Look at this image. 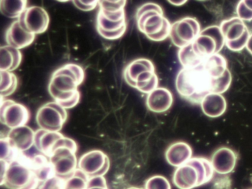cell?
Masks as SVG:
<instances>
[{
    "instance_id": "obj_19",
    "label": "cell",
    "mask_w": 252,
    "mask_h": 189,
    "mask_svg": "<svg viewBox=\"0 0 252 189\" xmlns=\"http://www.w3.org/2000/svg\"><path fill=\"white\" fill-rule=\"evenodd\" d=\"M165 158L169 165L178 168L192 158V149L186 142H175L166 149Z\"/></svg>"
},
{
    "instance_id": "obj_5",
    "label": "cell",
    "mask_w": 252,
    "mask_h": 189,
    "mask_svg": "<svg viewBox=\"0 0 252 189\" xmlns=\"http://www.w3.org/2000/svg\"><path fill=\"white\" fill-rule=\"evenodd\" d=\"M20 153L14 160L8 163L2 186L8 189H26L36 177L32 168L31 158Z\"/></svg>"
},
{
    "instance_id": "obj_26",
    "label": "cell",
    "mask_w": 252,
    "mask_h": 189,
    "mask_svg": "<svg viewBox=\"0 0 252 189\" xmlns=\"http://www.w3.org/2000/svg\"><path fill=\"white\" fill-rule=\"evenodd\" d=\"M178 59L183 68H194L200 66L204 60L200 59L193 50L191 44L179 49Z\"/></svg>"
},
{
    "instance_id": "obj_35",
    "label": "cell",
    "mask_w": 252,
    "mask_h": 189,
    "mask_svg": "<svg viewBox=\"0 0 252 189\" xmlns=\"http://www.w3.org/2000/svg\"><path fill=\"white\" fill-rule=\"evenodd\" d=\"M76 8L82 10V11H91L95 9L97 6H98L99 1H79V0H75L72 1Z\"/></svg>"
},
{
    "instance_id": "obj_38",
    "label": "cell",
    "mask_w": 252,
    "mask_h": 189,
    "mask_svg": "<svg viewBox=\"0 0 252 189\" xmlns=\"http://www.w3.org/2000/svg\"><path fill=\"white\" fill-rule=\"evenodd\" d=\"M126 189H141V188H138V187H129L127 188Z\"/></svg>"
},
{
    "instance_id": "obj_17",
    "label": "cell",
    "mask_w": 252,
    "mask_h": 189,
    "mask_svg": "<svg viewBox=\"0 0 252 189\" xmlns=\"http://www.w3.org/2000/svg\"><path fill=\"white\" fill-rule=\"evenodd\" d=\"M6 137L20 153L27 152L34 146L35 131L28 126L10 129Z\"/></svg>"
},
{
    "instance_id": "obj_32",
    "label": "cell",
    "mask_w": 252,
    "mask_h": 189,
    "mask_svg": "<svg viewBox=\"0 0 252 189\" xmlns=\"http://www.w3.org/2000/svg\"><path fill=\"white\" fill-rule=\"evenodd\" d=\"M237 17L243 22H249L252 20V0H242L237 4Z\"/></svg>"
},
{
    "instance_id": "obj_34",
    "label": "cell",
    "mask_w": 252,
    "mask_h": 189,
    "mask_svg": "<svg viewBox=\"0 0 252 189\" xmlns=\"http://www.w3.org/2000/svg\"><path fill=\"white\" fill-rule=\"evenodd\" d=\"M87 189H109L104 176H94L89 177Z\"/></svg>"
},
{
    "instance_id": "obj_7",
    "label": "cell",
    "mask_w": 252,
    "mask_h": 189,
    "mask_svg": "<svg viewBox=\"0 0 252 189\" xmlns=\"http://www.w3.org/2000/svg\"><path fill=\"white\" fill-rule=\"evenodd\" d=\"M225 45L231 51L240 52L246 47L250 31L245 22L237 16L225 19L220 25Z\"/></svg>"
},
{
    "instance_id": "obj_31",
    "label": "cell",
    "mask_w": 252,
    "mask_h": 189,
    "mask_svg": "<svg viewBox=\"0 0 252 189\" xmlns=\"http://www.w3.org/2000/svg\"><path fill=\"white\" fill-rule=\"evenodd\" d=\"M144 189H172L167 178L161 175H155L147 179Z\"/></svg>"
},
{
    "instance_id": "obj_30",
    "label": "cell",
    "mask_w": 252,
    "mask_h": 189,
    "mask_svg": "<svg viewBox=\"0 0 252 189\" xmlns=\"http://www.w3.org/2000/svg\"><path fill=\"white\" fill-rule=\"evenodd\" d=\"M126 4V1L125 0H120V1H102L101 0L98 2V7H99V10L103 13L113 14V13L124 11Z\"/></svg>"
},
{
    "instance_id": "obj_21",
    "label": "cell",
    "mask_w": 252,
    "mask_h": 189,
    "mask_svg": "<svg viewBox=\"0 0 252 189\" xmlns=\"http://www.w3.org/2000/svg\"><path fill=\"white\" fill-rule=\"evenodd\" d=\"M63 136L59 131H49L39 128L35 131L34 146L41 154L49 158L56 143Z\"/></svg>"
},
{
    "instance_id": "obj_13",
    "label": "cell",
    "mask_w": 252,
    "mask_h": 189,
    "mask_svg": "<svg viewBox=\"0 0 252 189\" xmlns=\"http://www.w3.org/2000/svg\"><path fill=\"white\" fill-rule=\"evenodd\" d=\"M18 20L26 31L36 35L45 32L50 24L48 12L39 6L28 7Z\"/></svg>"
},
{
    "instance_id": "obj_18",
    "label": "cell",
    "mask_w": 252,
    "mask_h": 189,
    "mask_svg": "<svg viewBox=\"0 0 252 189\" xmlns=\"http://www.w3.org/2000/svg\"><path fill=\"white\" fill-rule=\"evenodd\" d=\"M96 29L99 35L106 39H119L126 32V20L113 22L104 17L98 11L96 17Z\"/></svg>"
},
{
    "instance_id": "obj_15",
    "label": "cell",
    "mask_w": 252,
    "mask_h": 189,
    "mask_svg": "<svg viewBox=\"0 0 252 189\" xmlns=\"http://www.w3.org/2000/svg\"><path fill=\"white\" fill-rule=\"evenodd\" d=\"M36 35L26 31L20 21H14L7 29L5 32V41L7 45L21 50L30 46L34 41Z\"/></svg>"
},
{
    "instance_id": "obj_20",
    "label": "cell",
    "mask_w": 252,
    "mask_h": 189,
    "mask_svg": "<svg viewBox=\"0 0 252 189\" xmlns=\"http://www.w3.org/2000/svg\"><path fill=\"white\" fill-rule=\"evenodd\" d=\"M200 106L206 116L217 118L225 113L227 109V101L222 94L209 93L203 97Z\"/></svg>"
},
{
    "instance_id": "obj_22",
    "label": "cell",
    "mask_w": 252,
    "mask_h": 189,
    "mask_svg": "<svg viewBox=\"0 0 252 189\" xmlns=\"http://www.w3.org/2000/svg\"><path fill=\"white\" fill-rule=\"evenodd\" d=\"M23 54L18 49L9 45L0 47V71L11 72L21 64Z\"/></svg>"
},
{
    "instance_id": "obj_27",
    "label": "cell",
    "mask_w": 252,
    "mask_h": 189,
    "mask_svg": "<svg viewBox=\"0 0 252 189\" xmlns=\"http://www.w3.org/2000/svg\"><path fill=\"white\" fill-rule=\"evenodd\" d=\"M1 83L0 94L1 97H6L12 94L18 87V78L15 74L7 71H0Z\"/></svg>"
},
{
    "instance_id": "obj_23",
    "label": "cell",
    "mask_w": 252,
    "mask_h": 189,
    "mask_svg": "<svg viewBox=\"0 0 252 189\" xmlns=\"http://www.w3.org/2000/svg\"><path fill=\"white\" fill-rule=\"evenodd\" d=\"M148 70H156L153 62L147 59H138L132 61L124 70V78L128 85L133 88L135 80L142 72Z\"/></svg>"
},
{
    "instance_id": "obj_10",
    "label": "cell",
    "mask_w": 252,
    "mask_h": 189,
    "mask_svg": "<svg viewBox=\"0 0 252 189\" xmlns=\"http://www.w3.org/2000/svg\"><path fill=\"white\" fill-rule=\"evenodd\" d=\"M30 118V112L26 106L1 97L0 121L10 129L27 126Z\"/></svg>"
},
{
    "instance_id": "obj_39",
    "label": "cell",
    "mask_w": 252,
    "mask_h": 189,
    "mask_svg": "<svg viewBox=\"0 0 252 189\" xmlns=\"http://www.w3.org/2000/svg\"></svg>"
},
{
    "instance_id": "obj_16",
    "label": "cell",
    "mask_w": 252,
    "mask_h": 189,
    "mask_svg": "<svg viewBox=\"0 0 252 189\" xmlns=\"http://www.w3.org/2000/svg\"><path fill=\"white\" fill-rule=\"evenodd\" d=\"M173 94L164 87H158L147 94L146 105L150 112L163 113L167 112L173 104Z\"/></svg>"
},
{
    "instance_id": "obj_37",
    "label": "cell",
    "mask_w": 252,
    "mask_h": 189,
    "mask_svg": "<svg viewBox=\"0 0 252 189\" xmlns=\"http://www.w3.org/2000/svg\"><path fill=\"white\" fill-rule=\"evenodd\" d=\"M246 48L252 55V33H251L249 41H248L247 44H246Z\"/></svg>"
},
{
    "instance_id": "obj_4",
    "label": "cell",
    "mask_w": 252,
    "mask_h": 189,
    "mask_svg": "<svg viewBox=\"0 0 252 189\" xmlns=\"http://www.w3.org/2000/svg\"><path fill=\"white\" fill-rule=\"evenodd\" d=\"M83 68L76 63H67L53 73L48 84L51 97L60 94L73 93L85 80Z\"/></svg>"
},
{
    "instance_id": "obj_29",
    "label": "cell",
    "mask_w": 252,
    "mask_h": 189,
    "mask_svg": "<svg viewBox=\"0 0 252 189\" xmlns=\"http://www.w3.org/2000/svg\"><path fill=\"white\" fill-rule=\"evenodd\" d=\"M0 145H1V153H0V159L6 161L8 163L15 159L20 155V152H17L12 145L10 143L8 137H1L0 139Z\"/></svg>"
},
{
    "instance_id": "obj_2",
    "label": "cell",
    "mask_w": 252,
    "mask_h": 189,
    "mask_svg": "<svg viewBox=\"0 0 252 189\" xmlns=\"http://www.w3.org/2000/svg\"><path fill=\"white\" fill-rule=\"evenodd\" d=\"M138 30L153 41H163L170 35V23L163 15L159 4L148 2L138 7L136 11Z\"/></svg>"
},
{
    "instance_id": "obj_33",
    "label": "cell",
    "mask_w": 252,
    "mask_h": 189,
    "mask_svg": "<svg viewBox=\"0 0 252 189\" xmlns=\"http://www.w3.org/2000/svg\"><path fill=\"white\" fill-rule=\"evenodd\" d=\"M65 180L57 175L52 176L39 185L38 189H64Z\"/></svg>"
},
{
    "instance_id": "obj_6",
    "label": "cell",
    "mask_w": 252,
    "mask_h": 189,
    "mask_svg": "<svg viewBox=\"0 0 252 189\" xmlns=\"http://www.w3.org/2000/svg\"><path fill=\"white\" fill-rule=\"evenodd\" d=\"M225 39L220 26L212 25L202 30L194 42L191 44L194 53L203 60L209 56L218 54L223 48Z\"/></svg>"
},
{
    "instance_id": "obj_11",
    "label": "cell",
    "mask_w": 252,
    "mask_h": 189,
    "mask_svg": "<svg viewBox=\"0 0 252 189\" xmlns=\"http://www.w3.org/2000/svg\"><path fill=\"white\" fill-rule=\"evenodd\" d=\"M49 159L55 175L64 180L71 177L77 170L79 159L76 152L68 148L61 147L55 149Z\"/></svg>"
},
{
    "instance_id": "obj_14",
    "label": "cell",
    "mask_w": 252,
    "mask_h": 189,
    "mask_svg": "<svg viewBox=\"0 0 252 189\" xmlns=\"http://www.w3.org/2000/svg\"><path fill=\"white\" fill-rule=\"evenodd\" d=\"M237 155L228 147H220L217 149L211 158L214 171L221 175L230 174L234 171L237 164Z\"/></svg>"
},
{
    "instance_id": "obj_36",
    "label": "cell",
    "mask_w": 252,
    "mask_h": 189,
    "mask_svg": "<svg viewBox=\"0 0 252 189\" xmlns=\"http://www.w3.org/2000/svg\"><path fill=\"white\" fill-rule=\"evenodd\" d=\"M168 2H169V4H172V5L179 7V6L184 5V4L187 2V0H184V1H182V0H181V1H170V0H169V1H168Z\"/></svg>"
},
{
    "instance_id": "obj_1",
    "label": "cell",
    "mask_w": 252,
    "mask_h": 189,
    "mask_svg": "<svg viewBox=\"0 0 252 189\" xmlns=\"http://www.w3.org/2000/svg\"><path fill=\"white\" fill-rule=\"evenodd\" d=\"M231 81V72L222 78L214 79L201 63L194 68H182L177 75L175 87L181 97L194 104H200L203 97L209 93H225Z\"/></svg>"
},
{
    "instance_id": "obj_9",
    "label": "cell",
    "mask_w": 252,
    "mask_h": 189,
    "mask_svg": "<svg viewBox=\"0 0 252 189\" xmlns=\"http://www.w3.org/2000/svg\"><path fill=\"white\" fill-rule=\"evenodd\" d=\"M200 30L198 21L188 16L172 24L169 37L174 45L181 49L192 44L201 32Z\"/></svg>"
},
{
    "instance_id": "obj_28",
    "label": "cell",
    "mask_w": 252,
    "mask_h": 189,
    "mask_svg": "<svg viewBox=\"0 0 252 189\" xmlns=\"http://www.w3.org/2000/svg\"><path fill=\"white\" fill-rule=\"evenodd\" d=\"M89 177L77 168L73 175L66 179L64 189H87Z\"/></svg>"
},
{
    "instance_id": "obj_3",
    "label": "cell",
    "mask_w": 252,
    "mask_h": 189,
    "mask_svg": "<svg viewBox=\"0 0 252 189\" xmlns=\"http://www.w3.org/2000/svg\"><path fill=\"white\" fill-rule=\"evenodd\" d=\"M214 173L209 159L192 158L187 163L176 168L172 182L178 189H193L211 181Z\"/></svg>"
},
{
    "instance_id": "obj_24",
    "label": "cell",
    "mask_w": 252,
    "mask_h": 189,
    "mask_svg": "<svg viewBox=\"0 0 252 189\" xmlns=\"http://www.w3.org/2000/svg\"><path fill=\"white\" fill-rule=\"evenodd\" d=\"M32 168L34 171L35 176L41 183L48 180L54 174V168L50 162L49 158L42 154L34 155L31 158Z\"/></svg>"
},
{
    "instance_id": "obj_25",
    "label": "cell",
    "mask_w": 252,
    "mask_h": 189,
    "mask_svg": "<svg viewBox=\"0 0 252 189\" xmlns=\"http://www.w3.org/2000/svg\"><path fill=\"white\" fill-rule=\"evenodd\" d=\"M26 0H1L0 11L9 19H20L28 8Z\"/></svg>"
},
{
    "instance_id": "obj_8",
    "label": "cell",
    "mask_w": 252,
    "mask_h": 189,
    "mask_svg": "<svg viewBox=\"0 0 252 189\" xmlns=\"http://www.w3.org/2000/svg\"><path fill=\"white\" fill-rule=\"evenodd\" d=\"M67 109L56 101L48 102L38 109L36 121L42 129L60 132L67 121Z\"/></svg>"
},
{
    "instance_id": "obj_12",
    "label": "cell",
    "mask_w": 252,
    "mask_h": 189,
    "mask_svg": "<svg viewBox=\"0 0 252 189\" xmlns=\"http://www.w3.org/2000/svg\"><path fill=\"white\" fill-rule=\"evenodd\" d=\"M110 167L108 156L101 150H92L81 156L78 162V168L88 177L104 176Z\"/></svg>"
}]
</instances>
